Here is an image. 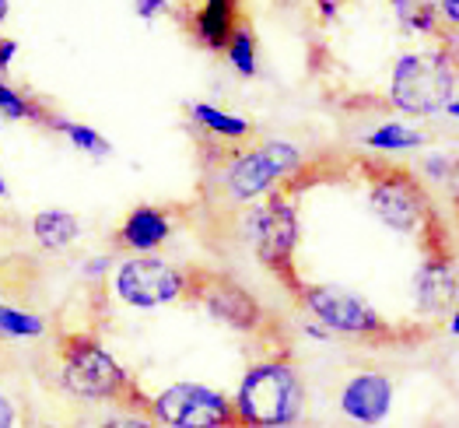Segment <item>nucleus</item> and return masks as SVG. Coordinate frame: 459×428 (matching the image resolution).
Masks as SVG:
<instances>
[{"mask_svg": "<svg viewBox=\"0 0 459 428\" xmlns=\"http://www.w3.org/2000/svg\"><path fill=\"white\" fill-rule=\"evenodd\" d=\"M393 400L396 387L379 369H361L347 376L337 389V411L354 428H383L385 418L393 415Z\"/></svg>", "mask_w": 459, "mask_h": 428, "instance_id": "nucleus-11", "label": "nucleus"}, {"mask_svg": "<svg viewBox=\"0 0 459 428\" xmlns=\"http://www.w3.org/2000/svg\"><path fill=\"white\" fill-rule=\"evenodd\" d=\"M316 7H319V18L330 22V18H337V7H341V4H337V0H316Z\"/></svg>", "mask_w": 459, "mask_h": 428, "instance_id": "nucleus-32", "label": "nucleus"}, {"mask_svg": "<svg viewBox=\"0 0 459 428\" xmlns=\"http://www.w3.org/2000/svg\"><path fill=\"white\" fill-rule=\"evenodd\" d=\"M361 144L368 148V152H376V155H403V152H421L428 148V130L421 127H414L411 119L396 117V119H383V123H376L365 137H361Z\"/></svg>", "mask_w": 459, "mask_h": 428, "instance_id": "nucleus-16", "label": "nucleus"}, {"mask_svg": "<svg viewBox=\"0 0 459 428\" xmlns=\"http://www.w3.org/2000/svg\"><path fill=\"white\" fill-rule=\"evenodd\" d=\"M389 7H393V14H396V22H400V29L407 32V25H411V18L418 14V7H421V0H389Z\"/></svg>", "mask_w": 459, "mask_h": 428, "instance_id": "nucleus-28", "label": "nucleus"}, {"mask_svg": "<svg viewBox=\"0 0 459 428\" xmlns=\"http://www.w3.org/2000/svg\"><path fill=\"white\" fill-rule=\"evenodd\" d=\"M238 235L246 239L253 257L270 274H277L281 281H291L302 225H299V207L288 197V190H273L264 200L242 207L238 211Z\"/></svg>", "mask_w": 459, "mask_h": 428, "instance_id": "nucleus-5", "label": "nucleus"}, {"mask_svg": "<svg viewBox=\"0 0 459 428\" xmlns=\"http://www.w3.org/2000/svg\"><path fill=\"white\" fill-rule=\"evenodd\" d=\"M7 14H11V0H0V29H4V22H7Z\"/></svg>", "mask_w": 459, "mask_h": 428, "instance_id": "nucleus-35", "label": "nucleus"}, {"mask_svg": "<svg viewBox=\"0 0 459 428\" xmlns=\"http://www.w3.org/2000/svg\"><path fill=\"white\" fill-rule=\"evenodd\" d=\"M302 334H306L308 341H319V345H323V341H333V334H330L326 327H319L316 319H306V323H302Z\"/></svg>", "mask_w": 459, "mask_h": 428, "instance_id": "nucleus-30", "label": "nucleus"}, {"mask_svg": "<svg viewBox=\"0 0 459 428\" xmlns=\"http://www.w3.org/2000/svg\"><path fill=\"white\" fill-rule=\"evenodd\" d=\"M446 334H449V337H459V310H453L446 316Z\"/></svg>", "mask_w": 459, "mask_h": 428, "instance_id": "nucleus-33", "label": "nucleus"}, {"mask_svg": "<svg viewBox=\"0 0 459 428\" xmlns=\"http://www.w3.org/2000/svg\"><path fill=\"white\" fill-rule=\"evenodd\" d=\"M459 88V64L446 46L407 49L389 71V106L403 119H431L446 113Z\"/></svg>", "mask_w": 459, "mask_h": 428, "instance_id": "nucleus-4", "label": "nucleus"}, {"mask_svg": "<svg viewBox=\"0 0 459 428\" xmlns=\"http://www.w3.org/2000/svg\"><path fill=\"white\" fill-rule=\"evenodd\" d=\"M4 295H7V284H4V277H0V306H4Z\"/></svg>", "mask_w": 459, "mask_h": 428, "instance_id": "nucleus-37", "label": "nucleus"}, {"mask_svg": "<svg viewBox=\"0 0 459 428\" xmlns=\"http://www.w3.org/2000/svg\"><path fill=\"white\" fill-rule=\"evenodd\" d=\"M169 11V0H134V14L141 18V22H154V18H161Z\"/></svg>", "mask_w": 459, "mask_h": 428, "instance_id": "nucleus-27", "label": "nucleus"}, {"mask_svg": "<svg viewBox=\"0 0 459 428\" xmlns=\"http://www.w3.org/2000/svg\"><path fill=\"white\" fill-rule=\"evenodd\" d=\"M18 53H22L18 39H11V36H0V78H7V74H11V67H14Z\"/></svg>", "mask_w": 459, "mask_h": 428, "instance_id": "nucleus-26", "label": "nucleus"}, {"mask_svg": "<svg viewBox=\"0 0 459 428\" xmlns=\"http://www.w3.org/2000/svg\"><path fill=\"white\" fill-rule=\"evenodd\" d=\"M144 415L158 428H238L229 393L196 380H179L152 393Z\"/></svg>", "mask_w": 459, "mask_h": 428, "instance_id": "nucleus-7", "label": "nucleus"}, {"mask_svg": "<svg viewBox=\"0 0 459 428\" xmlns=\"http://www.w3.org/2000/svg\"><path fill=\"white\" fill-rule=\"evenodd\" d=\"M238 25V0H200V7L193 11L190 32L211 53H221L229 36Z\"/></svg>", "mask_w": 459, "mask_h": 428, "instance_id": "nucleus-15", "label": "nucleus"}, {"mask_svg": "<svg viewBox=\"0 0 459 428\" xmlns=\"http://www.w3.org/2000/svg\"><path fill=\"white\" fill-rule=\"evenodd\" d=\"M190 123L211 141H225V144H242L256 134V127L246 117L229 113L221 106H211V102H190Z\"/></svg>", "mask_w": 459, "mask_h": 428, "instance_id": "nucleus-17", "label": "nucleus"}, {"mask_svg": "<svg viewBox=\"0 0 459 428\" xmlns=\"http://www.w3.org/2000/svg\"><path fill=\"white\" fill-rule=\"evenodd\" d=\"M190 271L165 260L161 253H144V257H116V267L106 284L119 306L154 312L183 302L190 295Z\"/></svg>", "mask_w": 459, "mask_h": 428, "instance_id": "nucleus-6", "label": "nucleus"}, {"mask_svg": "<svg viewBox=\"0 0 459 428\" xmlns=\"http://www.w3.org/2000/svg\"><path fill=\"white\" fill-rule=\"evenodd\" d=\"M435 11H438V22H446V25L459 29V0H438Z\"/></svg>", "mask_w": 459, "mask_h": 428, "instance_id": "nucleus-29", "label": "nucleus"}, {"mask_svg": "<svg viewBox=\"0 0 459 428\" xmlns=\"http://www.w3.org/2000/svg\"><path fill=\"white\" fill-rule=\"evenodd\" d=\"M306 165L302 144L288 137H267L249 148L225 152L214 169V187L221 190L225 204L231 207H249L264 200L273 190H284L291 176H299Z\"/></svg>", "mask_w": 459, "mask_h": 428, "instance_id": "nucleus-3", "label": "nucleus"}, {"mask_svg": "<svg viewBox=\"0 0 459 428\" xmlns=\"http://www.w3.org/2000/svg\"><path fill=\"white\" fill-rule=\"evenodd\" d=\"M29 235H32L36 249L60 257L81 242L84 222H81V214L67 211V207H42L29 218Z\"/></svg>", "mask_w": 459, "mask_h": 428, "instance_id": "nucleus-14", "label": "nucleus"}, {"mask_svg": "<svg viewBox=\"0 0 459 428\" xmlns=\"http://www.w3.org/2000/svg\"><path fill=\"white\" fill-rule=\"evenodd\" d=\"M0 428H22V404L7 389H0Z\"/></svg>", "mask_w": 459, "mask_h": 428, "instance_id": "nucleus-25", "label": "nucleus"}, {"mask_svg": "<svg viewBox=\"0 0 459 428\" xmlns=\"http://www.w3.org/2000/svg\"><path fill=\"white\" fill-rule=\"evenodd\" d=\"M446 117H449V119H459V92L453 95V102L446 106Z\"/></svg>", "mask_w": 459, "mask_h": 428, "instance_id": "nucleus-34", "label": "nucleus"}, {"mask_svg": "<svg viewBox=\"0 0 459 428\" xmlns=\"http://www.w3.org/2000/svg\"><path fill=\"white\" fill-rule=\"evenodd\" d=\"M238 428H299L308 411V387L302 369L288 354L253 362L231 393Z\"/></svg>", "mask_w": 459, "mask_h": 428, "instance_id": "nucleus-2", "label": "nucleus"}, {"mask_svg": "<svg viewBox=\"0 0 459 428\" xmlns=\"http://www.w3.org/2000/svg\"><path fill=\"white\" fill-rule=\"evenodd\" d=\"M446 194H449V200L459 207V155H456V165H453V176H449V183H446Z\"/></svg>", "mask_w": 459, "mask_h": 428, "instance_id": "nucleus-31", "label": "nucleus"}, {"mask_svg": "<svg viewBox=\"0 0 459 428\" xmlns=\"http://www.w3.org/2000/svg\"><path fill=\"white\" fill-rule=\"evenodd\" d=\"M190 295L211 319L225 323L238 334H260L267 327V312L260 306V299L225 274H193Z\"/></svg>", "mask_w": 459, "mask_h": 428, "instance_id": "nucleus-10", "label": "nucleus"}, {"mask_svg": "<svg viewBox=\"0 0 459 428\" xmlns=\"http://www.w3.org/2000/svg\"><path fill=\"white\" fill-rule=\"evenodd\" d=\"M172 232H176V214L169 207L141 204L126 211V218L116 225L113 242L116 249H123V257H144V253H161Z\"/></svg>", "mask_w": 459, "mask_h": 428, "instance_id": "nucleus-12", "label": "nucleus"}, {"mask_svg": "<svg viewBox=\"0 0 459 428\" xmlns=\"http://www.w3.org/2000/svg\"><path fill=\"white\" fill-rule=\"evenodd\" d=\"M36 428H64V425H56V422H42V425H36Z\"/></svg>", "mask_w": 459, "mask_h": 428, "instance_id": "nucleus-38", "label": "nucleus"}, {"mask_svg": "<svg viewBox=\"0 0 459 428\" xmlns=\"http://www.w3.org/2000/svg\"><path fill=\"white\" fill-rule=\"evenodd\" d=\"M368 211L379 218V225L400 235L424 232L431 222V200L424 183L411 172H379L368 183Z\"/></svg>", "mask_w": 459, "mask_h": 428, "instance_id": "nucleus-9", "label": "nucleus"}, {"mask_svg": "<svg viewBox=\"0 0 459 428\" xmlns=\"http://www.w3.org/2000/svg\"><path fill=\"white\" fill-rule=\"evenodd\" d=\"M4 197H7V179L0 176V200H4Z\"/></svg>", "mask_w": 459, "mask_h": 428, "instance_id": "nucleus-36", "label": "nucleus"}, {"mask_svg": "<svg viewBox=\"0 0 459 428\" xmlns=\"http://www.w3.org/2000/svg\"><path fill=\"white\" fill-rule=\"evenodd\" d=\"M49 334V319L29 306H0V345H22V341H42Z\"/></svg>", "mask_w": 459, "mask_h": 428, "instance_id": "nucleus-20", "label": "nucleus"}, {"mask_svg": "<svg viewBox=\"0 0 459 428\" xmlns=\"http://www.w3.org/2000/svg\"><path fill=\"white\" fill-rule=\"evenodd\" d=\"M88 428H158L144 415V411H134V407H123V411H113V415H106V418H99V422H91Z\"/></svg>", "mask_w": 459, "mask_h": 428, "instance_id": "nucleus-24", "label": "nucleus"}, {"mask_svg": "<svg viewBox=\"0 0 459 428\" xmlns=\"http://www.w3.org/2000/svg\"><path fill=\"white\" fill-rule=\"evenodd\" d=\"M56 387L81 404H116L144 411V393L91 330H74L56 341Z\"/></svg>", "mask_w": 459, "mask_h": 428, "instance_id": "nucleus-1", "label": "nucleus"}, {"mask_svg": "<svg viewBox=\"0 0 459 428\" xmlns=\"http://www.w3.org/2000/svg\"><path fill=\"white\" fill-rule=\"evenodd\" d=\"M459 274L453 260L446 257H428L414 274V302L421 316H442L456 299Z\"/></svg>", "mask_w": 459, "mask_h": 428, "instance_id": "nucleus-13", "label": "nucleus"}, {"mask_svg": "<svg viewBox=\"0 0 459 428\" xmlns=\"http://www.w3.org/2000/svg\"><path fill=\"white\" fill-rule=\"evenodd\" d=\"M453 306L459 310V284H456V299H453Z\"/></svg>", "mask_w": 459, "mask_h": 428, "instance_id": "nucleus-39", "label": "nucleus"}, {"mask_svg": "<svg viewBox=\"0 0 459 428\" xmlns=\"http://www.w3.org/2000/svg\"><path fill=\"white\" fill-rule=\"evenodd\" d=\"M221 53H225L229 67L238 78H256L260 74V42H256V32L246 22L235 25V32L229 36Z\"/></svg>", "mask_w": 459, "mask_h": 428, "instance_id": "nucleus-21", "label": "nucleus"}, {"mask_svg": "<svg viewBox=\"0 0 459 428\" xmlns=\"http://www.w3.org/2000/svg\"><path fill=\"white\" fill-rule=\"evenodd\" d=\"M453 165H456V155H449V152H428V155H421V162H418L421 183L446 187L449 176H453Z\"/></svg>", "mask_w": 459, "mask_h": 428, "instance_id": "nucleus-22", "label": "nucleus"}, {"mask_svg": "<svg viewBox=\"0 0 459 428\" xmlns=\"http://www.w3.org/2000/svg\"><path fill=\"white\" fill-rule=\"evenodd\" d=\"M299 302L308 312V319H316L319 327H326L333 337H351V341H376L389 337V323L379 310L341 284H302L299 288Z\"/></svg>", "mask_w": 459, "mask_h": 428, "instance_id": "nucleus-8", "label": "nucleus"}, {"mask_svg": "<svg viewBox=\"0 0 459 428\" xmlns=\"http://www.w3.org/2000/svg\"><path fill=\"white\" fill-rule=\"evenodd\" d=\"M46 130L60 134L74 152H81V155H88V158H109L113 155L109 137H106V134H99L91 123H81V119H71V117H64V113H49Z\"/></svg>", "mask_w": 459, "mask_h": 428, "instance_id": "nucleus-18", "label": "nucleus"}, {"mask_svg": "<svg viewBox=\"0 0 459 428\" xmlns=\"http://www.w3.org/2000/svg\"><path fill=\"white\" fill-rule=\"evenodd\" d=\"M113 267H116L113 253H88V257L77 260V277L84 284H102V281H109Z\"/></svg>", "mask_w": 459, "mask_h": 428, "instance_id": "nucleus-23", "label": "nucleus"}, {"mask_svg": "<svg viewBox=\"0 0 459 428\" xmlns=\"http://www.w3.org/2000/svg\"><path fill=\"white\" fill-rule=\"evenodd\" d=\"M49 106H42L36 95H29L25 88L11 84L7 78H0V130L7 123H36L46 127L49 123Z\"/></svg>", "mask_w": 459, "mask_h": 428, "instance_id": "nucleus-19", "label": "nucleus"}]
</instances>
